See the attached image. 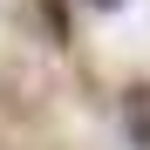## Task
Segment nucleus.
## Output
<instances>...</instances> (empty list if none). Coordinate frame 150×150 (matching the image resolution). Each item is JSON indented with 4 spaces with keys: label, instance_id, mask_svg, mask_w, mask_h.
Masks as SVG:
<instances>
[{
    "label": "nucleus",
    "instance_id": "1",
    "mask_svg": "<svg viewBox=\"0 0 150 150\" xmlns=\"http://www.w3.org/2000/svg\"><path fill=\"white\" fill-rule=\"evenodd\" d=\"M130 137L150 143V89H130Z\"/></svg>",
    "mask_w": 150,
    "mask_h": 150
}]
</instances>
